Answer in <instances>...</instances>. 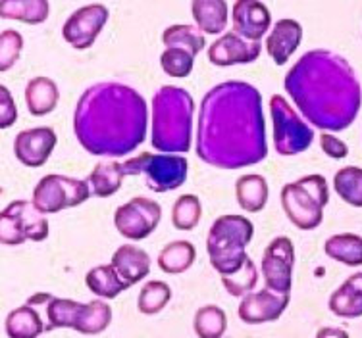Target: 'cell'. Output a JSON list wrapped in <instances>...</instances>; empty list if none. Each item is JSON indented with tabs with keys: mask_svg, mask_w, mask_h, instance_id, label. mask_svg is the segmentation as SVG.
Segmentation results:
<instances>
[{
	"mask_svg": "<svg viewBox=\"0 0 362 338\" xmlns=\"http://www.w3.org/2000/svg\"><path fill=\"white\" fill-rule=\"evenodd\" d=\"M124 166L119 162H100L95 166V169L89 173L87 177V183L90 186V193L93 196H98V198H108L112 194H116L122 188V183H124Z\"/></svg>",
	"mask_w": 362,
	"mask_h": 338,
	"instance_id": "25",
	"label": "cell"
},
{
	"mask_svg": "<svg viewBox=\"0 0 362 338\" xmlns=\"http://www.w3.org/2000/svg\"><path fill=\"white\" fill-rule=\"evenodd\" d=\"M260 52H262L260 42L245 41L243 37L228 31L210 44L206 54H209L210 64H214L218 68H226V66L255 62Z\"/></svg>",
	"mask_w": 362,
	"mask_h": 338,
	"instance_id": "17",
	"label": "cell"
},
{
	"mask_svg": "<svg viewBox=\"0 0 362 338\" xmlns=\"http://www.w3.org/2000/svg\"><path fill=\"white\" fill-rule=\"evenodd\" d=\"M327 308L337 318H362V273L351 275L339 289L332 292Z\"/></svg>",
	"mask_w": 362,
	"mask_h": 338,
	"instance_id": "20",
	"label": "cell"
},
{
	"mask_svg": "<svg viewBox=\"0 0 362 338\" xmlns=\"http://www.w3.org/2000/svg\"><path fill=\"white\" fill-rule=\"evenodd\" d=\"M284 87L308 123L326 133L345 131L361 111L356 71L341 54L327 49L300 56L287 71Z\"/></svg>",
	"mask_w": 362,
	"mask_h": 338,
	"instance_id": "2",
	"label": "cell"
},
{
	"mask_svg": "<svg viewBox=\"0 0 362 338\" xmlns=\"http://www.w3.org/2000/svg\"><path fill=\"white\" fill-rule=\"evenodd\" d=\"M112 267L129 286L141 283L151 273V255L135 244H124L112 255Z\"/></svg>",
	"mask_w": 362,
	"mask_h": 338,
	"instance_id": "19",
	"label": "cell"
},
{
	"mask_svg": "<svg viewBox=\"0 0 362 338\" xmlns=\"http://www.w3.org/2000/svg\"><path fill=\"white\" fill-rule=\"evenodd\" d=\"M193 60L195 56L189 54L187 50L166 49L160 54V68L166 71V76L183 79L193 71Z\"/></svg>",
	"mask_w": 362,
	"mask_h": 338,
	"instance_id": "38",
	"label": "cell"
},
{
	"mask_svg": "<svg viewBox=\"0 0 362 338\" xmlns=\"http://www.w3.org/2000/svg\"><path fill=\"white\" fill-rule=\"evenodd\" d=\"M49 10L50 4L47 0H4L0 4V16L4 20H16L29 25L47 21Z\"/></svg>",
	"mask_w": 362,
	"mask_h": 338,
	"instance_id": "28",
	"label": "cell"
},
{
	"mask_svg": "<svg viewBox=\"0 0 362 338\" xmlns=\"http://www.w3.org/2000/svg\"><path fill=\"white\" fill-rule=\"evenodd\" d=\"M258 281V270L257 263L252 262V258H247L243 263V267L233 273V275L222 277L223 289L230 292L231 296L245 298L247 294H251Z\"/></svg>",
	"mask_w": 362,
	"mask_h": 338,
	"instance_id": "37",
	"label": "cell"
},
{
	"mask_svg": "<svg viewBox=\"0 0 362 338\" xmlns=\"http://www.w3.org/2000/svg\"><path fill=\"white\" fill-rule=\"evenodd\" d=\"M255 235V225L243 215H220L209 229L206 252L212 267L222 277L233 275L243 267L247 246Z\"/></svg>",
	"mask_w": 362,
	"mask_h": 338,
	"instance_id": "5",
	"label": "cell"
},
{
	"mask_svg": "<svg viewBox=\"0 0 362 338\" xmlns=\"http://www.w3.org/2000/svg\"><path fill=\"white\" fill-rule=\"evenodd\" d=\"M58 138L52 127L23 129L14 138V154L23 166L41 167L50 158Z\"/></svg>",
	"mask_w": 362,
	"mask_h": 338,
	"instance_id": "15",
	"label": "cell"
},
{
	"mask_svg": "<svg viewBox=\"0 0 362 338\" xmlns=\"http://www.w3.org/2000/svg\"><path fill=\"white\" fill-rule=\"evenodd\" d=\"M162 42L166 44V49L187 50L189 54L197 56L206 47V37L195 25L177 23V25H170V28L164 29Z\"/></svg>",
	"mask_w": 362,
	"mask_h": 338,
	"instance_id": "30",
	"label": "cell"
},
{
	"mask_svg": "<svg viewBox=\"0 0 362 338\" xmlns=\"http://www.w3.org/2000/svg\"><path fill=\"white\" fill-rule=\"evenodd\" d=\"M191 14L202 33L222 37V31L228 25L230 8L226 0H193Z\"/></svg>",
	"mask_w": 362,
	"mask_h": 338,
	"instance_id": "22",
	"label": "cell"
},
{
	"mask_svg": "<svg viewBox=\"0 0 362 338\" xmlns=\"http://www.w3.org/2000/svg\"><path fill=\"white\" fill-rule=\"evenodd\" d=\"M23 49V37L16 29H2L0 33V69L8 71L12 68Z\"/></svg>",
	"mask_w": 362,
	"mask_h": 338,
	"instance_id": "39",
	"label": "cell"
},
{
	"mask_svg": "<svg viewBox=\"0 0 362 338\" xmlns=\"http://www.w3.org/2000/svg\"><path fill=\"white\" fill-rule=\"evenodd\" d=\"M126 177L141 175L145 177L146 188L153 193H170L180 188L187 181L189 164L183 156L175 154H139L135 158L126 159L124 164Z\"/></svg>",
	"mask_w": 362,
	"mask_h": 338,
	"instance_id": "7",
	"label": "cell"
},
{
	"mask_svg": "<svg viewBox=\"0 0 362 338\" xmlns=\"http://www.w3.org/2000/svg\"><path fill=\"white\" fill-rule=\"evenodd\" d=\"M293 265H295V246L291 239L276 236L266 246L260 262V273L266 289L276 294H289L293 283Z\"/></svg>",
	"mask_w": 362,
	"mask_h": 338,
	"instance_id": "12",
	"label": "cell"
},
{
	"mask_svg": "<svg viewBox=\"0 0 362 338\" xmlns=\"http://www.w3.org/2000/svg\"><path fill=\"white\" fill-rule=\"evenodd\" d=\"M81 302L68 300V298L50 296L47 300V319L49 329H74L76 331L79 315L83 311Z\"/></svg>",
	"mask_w": 362,
	"mask_h": 338,
	"instance_id": "31",
	"label": "cell"
},
{
	"mask_svg": "<svg viewBox=\"0 0 362 338\" xmlns=\"http://www.w3.org/2000/svg\"><path fill=\"white\" fill-rule=\"evenodd\" d=\"M160 219V204L145 196H135L114 212V225L129 241H145L156 231Z\"/></svg>",
	"mask_w": 362,
	"mask_h": 338,
	"instance_id": "11",
	"label": "cell"
},
{
	"mask_svg": "<svg viewBox=\"0 0 362 338\" xmlns=\"http://www.w3.org/2000/svg\"><path fill=\"white\" fill-rule=\"evenodd\" d=\"M231 23L233 33L243 37L245 41L260 42L266 31H270V10L258 0H237L231 8Z\"/></svg>",
	"mask_w": 362,
	"mask_h": 338,
	"instance_id": "16",
	"label": "cell"
},
{
	"mask_svg": "<svg viewBox=\"0 0 362 338\" xmlns=\"http://www.w3.org/2000/svg\"><path fill=\"white\" fill-rule=\"evenodd\" d=\"M172 300V289L164 281H148L141 289L137 298V308L145 315H156L160 313Z\"/></svg>",
	"mask_w": 362,
	"mask_h": 338,
	"instance_id": "35",
	"label": "cell"
},
{
	"mask_svg": "<svg viewBox=\"0 0 362 338\" xmlns=\"http://www.w3.org/2000/svg\"><path fill=\"white\" fill-rule=\"evenodd\" d=\"M112 323V308L105 300H93L83 306L76 331L81 334H100Z\"/></svg>",
	"mask_w": 362,
	"mask_h": 338,
	"instance_id": "33",
	"label": "cell"
},
{
	"mask_svg": "<svg viewBox=\"0 0 362 338\" xmlns=\"http://www.w3.org/2000/svg\"><path fill=\"white\" fill-rule=\"evenodd\" d=\"M237 204L249 214L262 212L268 202V183L262 175L247 173L235 181Z\"/></svg>",
	"mask_w": 362,
	"mask_h": 338,
	"instance_id": "24",
	"label": "cell"
},
{
	"mask_svg": "<svg viewBox=\"0 0 362 338\" xmlns=\"http://www.w3.org/2000/svg\"><path fill=\"white\" fill-rule=\"evenodd\" d=\"M324 252L327 258H332L343 265L358 267L362 265V236L355 235V233L332 235L324 244Z\"/></svg>",
	"mask_w": 362,
	"mask_h": 338,
	"instance_id": "27",
	"label": "cell"
},
{
	"mask_svg": "<svg viewBox=\"0 0 362 338\" xmlns=\"http://www.w3.org/2000/svg\"><path fill=\"white\" fill-rule=\"evenodd\" d=\"M270 114L274 148L279 156H297L310 148L314 131L281 95H274L270 98Z\"/></svg>",
	"mask_w": 362,
	"mask_h": 338,
	"instance_id": "8",
	"label": "cell"
},
{
	"mask_svg": "<svg viewBox=\"0 0 362 338\" xmlns=\"http://www.w3.org/2000/svg\"><path fill=\"white\" fill-rule=\"evenodd\" d=\"M300 41H303V28L299 21L284 18L274 23L264 47L274 64L286 66L289 58L295 54V50L299 49Z\"/></svg>",
	"mask_w": 362,
	"mask_h": 338,
	"instance_id": "18",
	"label": "cell"
},
{
	"mask_svg": "<svg viewBox=\"0 0 362 338\" xmlns=\"http://www.w3.org/2000/svg\"><path fill=\"white\" fill-rule=\"evenodd\" d=\"M4 331L8 338H39L47 327L42 323V318L39 311L33 308V304H23L16 308L6 315L4 321Z\"/></svg>",
	"mask_w": 362,
	"mask_h": 338,
	"instance_id": "23",
	"label": "cell"
},
{
	"mask_svg": "<svg viewBox=\"0 0 362 338\" xmlns=\"http://www.w3.org/2000/svg\"><path fill=\"white\" fill-rule=\"evenodd\" d=\"M0 106H2V110H0V127L8 129L18 119V108H16V102L12 95H10V90L4 85L0 87Z\"/></svg>",
	"mask_w": 362,
	"mask_h": 338,
	"instance_id": "40",
	"label": "cell"
},
{
	"mask_svg": "<svg viewBox=\"0 0 362 338\" xmlns=\"http://www.w3.org/2000/svg\"><path fill=\"white\" fill-rule=\"evenodd\" d=\"M197 156L218 169H241L268 156L262 95L245 81H223L202 97Z\"/></svg>",
	"mask_w": 362,
	"mask_h": 338,
	"instance_id": "1",
	"label": "cell"
},
{
	"mask_svg": "<svg viewBox=\"0 0 362 338\" xmlns=\"http://www.w3.org/2000/svg\"><path fill=\"white\" fill-rule=\"evenodd\" d=\"M106 21H108V8L105 4H87L77 8L64 23V41L76 50L89 49L105 29Z\"/></svg>",
	"mask_w": 362,
	"mask_h": 338,
	"instance_id": "13",
	"label": "cell"
},
{
	"mask_svg": "<svg viewBox=\"0 0 362 338\" xmlns=\"http://www.w3.org/2000/svg\"><path fill=\"white\" fill-rule=\"evenodd\" d=\"M197 250L189 241H174L158 254V267L168 275H180L195 263Z\"/></svg>",
	"mask_w": 362,
	"mask_h": 338,
	"instance_id": "29",
	"label": "cell"
},
{
	"mask_svg": "<svg viewBox=\"0 0 362 338\" xmlns=\"http://www.w3.org/2000/svg\"><path fill=\"white\" fill-rule=\"evenodd\" d=\"M316 338H351L349 332L345 329H339V327H322L316 332Z\"/></svg>",
	"mask_w": 362,
	"mask_h": 338,
	"instance_id": "42",
	"label": "cell"
},
{
	"mask_svg": "<svg viewBox=\"0 0 362 338\" xmlns=\"http://www.w3.org/2000/svg\"><path fill=\"white\" fill-rule=\"evenodd\" d=\"M85 284L93 294L105 298V300H114L129 289V284L118 275V271L112 267V263L110 265H97L87 271Z\"/></svg>",
	"mask_w": 362,
	"mask_h": 338,
	"instance_id": "26",
	"label": "cell"
},
{
	"mask_svg": "<svg viewBox=\"0 0 362 338\" xmlns=\"http://www.w3.org/2000/svg\"><path fill=\"white\" fill-rule=\"evenodd\" d=\"M49 219L33 202L14 200L0 217V241L6 246H20L25 241L41 242L49 236Z\"/></svg>",
	"mask_w": 362,
	"mask_h": 338,
	"instance_id": "9",
	"label": "cell"
},
{
	"mask_svg": "<svg viewBox=\"0 0 362 338\" xmlns=\"http://www.w3.org/2000/svg\"><path fill=\"white\" fill-rule=\"evenodd\" d=\"M193 329L199 338H222L228 329L226 311L214 304L202 306L193 318Z\"/></svg>",
	"mask_w": 362,
	"mask_h": 338,
	"instance_id": "32",
	"label": "cell"
},
{
	"mask_svg": "<svg viewBox=\"0 0 362 338\" xmlns=\"http://www.w3.org/2000/svg\"><path fill=\"white\" fill-rule=\"evenodd\" d=\"M287 306H289V294H276L272 290L262 289L241 298L237 315L247 325L270 323L284 315Z\"/></svg>",
	"mask_w": 362,
	"mask_h": 338,
	"instance_id": "14",
	"label": "cell"
},
{
	"mask_svg": "<svg viewBox=\"0 0 362 338\" xmlns=\"http://www.w3.org/2000/svg\"><path fill=\"white\" fill-rule=\"evenodd\" d=\"M148 108L139 90L105 81L83 90L74 111L79 145L93 156L124 158L146 138Z\"/></svg>",
	"mask_w": 362,
	"mask_h": 338,
	"instance_id": "3",
	"label": "cell"
},
{
	"mask_svg": "<svg viewBox=\"0 0 362 338\" xmlns=\"http://www.w3.org/2000/svg\"><path fill=\"white\" fill-rule=\"evenodd\" d=\"M329 202V188L324 175H307L281 188V207L287 219L303 231L316 229L324 219V207Z\"/></svg>",
	"mask_w": 362,
	"mask_h": 338,
	"instance_id": "6",
	"label": "cell"
},
{
	"mask_svg": "<svg viewBox=\"0 0 362 338\" xmlns=\"http://www.w3.org/2000/svg\"><path fill=\"white\" fill-rule=\"evenodd\" d=\"M202 215V206L195 194H181L172 207V223L180 231H191L199 225Z\"/></svg>",
	"mask_w": 362,
	"mask_h": 338,
	"instance_id": "36",
	"label": "cell"
},
{
	"mask_svg": "<svg viewBox=\"0 0 362 338\" xmlns=\"http://www.w3.org/2000/svg\"><path fill=\"white\" fill-rule=\"evenodd\" d=\"M334 188L337 196L351 206L362 207V169L356 166L341 167L335 173Z\"/></svg>",
	"mask_w": 362,
	"mask_h": 338,
	"instance_id": "34",
	"label": "cell"
},
{
	"mask_svg": "<svg viewBox=\"0 0 362 338\" xmlns=\"http://www.w3.org/2000/svg\"><path fill=\"white\" fill-rule=\"evenodd\" d=\"M60 100L58 85L50 77H33L25 87V104L31 116L41 118L54 110Z\"/></svg>",
	"mask_w": 362,
	"mask_h": 338,
	"instance_id": "21",
	"label": "cell"
},
{
	"mask_svg": "<svg viewBox=\"0 0 362 338\" xmlns=\"http://www.w3.org/2000/svg\"><path fill=\"white\" fill-rule=\"evenodd\" d=\"M93 196L87 181L74 179L58 173L45 175L33 191V204L41 214H58L66 207L81 206Z\"/></svg>",
	"mask_w": 362,
	"mask_h": 338,
	"instance_id": "10",
	"label": "cell"
},
{
	"mask_svg": "<svg viewBox=\"0 0 362 338\" xmlns=\"http://www.w3.org/2000/svg\"><path fill=\"white\" fill-rule=\"evenodd\" d=\"M320 148L324 150L326 156L334 159H343L347 158L349 146L343 143L341 138H337L332 133H322L320 135Z\"/></svg>",
	"mask_w": 362,
	"mask_h": 338,
	"instance_id": "41",
	"label": "cell"
},
{
	"mask_svg": "<svg viewBox=\"0 0 362 338\" xmlns=\"http://www.w3.org/2000/svg\"><path fill=\"white\" fill-rule=\"evenodd\" d=\"M195 102L187 89L164 85L151 104V145L162 154H187L193 145Z\"/></svg>",
	"mask_w": 362,
	"mask_h": 338,
	"instance_id": "4",
	"label": "cell"
}]
</instances>
